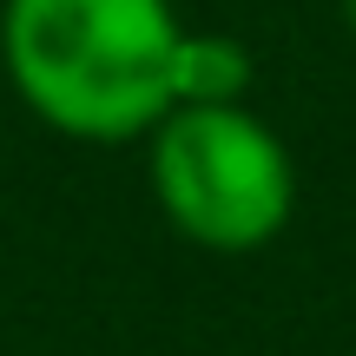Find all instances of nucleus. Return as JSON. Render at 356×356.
<instances>
[{"mask_svg": "<svg viewBox=\"0 0 356 356\" xmlns=\"http://www.w3.org/2000/svg\"><path fill=\"white\" fill-rule=\"evenodd\" d=\"M0 53L26 113L66 139H139L178 106L172 0H7Z\"/></svg>", "mask_w": 356, "mask_h": 356, "instance_id": "1", "label": "nucleus"}, {"mask_svg": "<svg viewBox=\"0 0 356 356\" xmlns=\"http://www.w3.org/2000/svg\"><path fill=\"white\" fill-rule=\"evenodd\" d=\"M152 191L204 251H257L284 231L297 172L284 139L238 99L172 106L152 126Z\"/></svg>", "mask_w": 356, "mask_h": 356, "instance_id": "2", "label": "nucleus"}, {"mask_svg": "<svg viewBox=\"0 0 356 356\" xmlns=\"http://www.w3.org/2000/svg\"><path fill=\"white\" fill-rule=\"evenodd\" d=\"M251 86V53L238 40L218 33H185V60H178V106H204V99H238Z\"/></svg>", "mask_w": 356, "mask_h": 356, "instance_id": "3", "label": "nucleus"}, {"mask_svg": "<svg viewBox=\"0 0 356 356\" xmlns=\"http://www.w3.org/2000/svg\"><path fill=\"white\" fill-rule=\"evenodd\" d=\"M343 20H350V26H356V0H343Z\"/></svg>", "mask_w": 356, "mask_h": 356, "instance_id": "4", "label": "nucleus"}]
</instances>
